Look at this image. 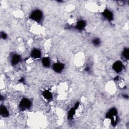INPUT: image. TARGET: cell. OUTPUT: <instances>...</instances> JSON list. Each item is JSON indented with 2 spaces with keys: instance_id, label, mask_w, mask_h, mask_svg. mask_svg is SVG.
<instances>
[{
  "instance_id": "9",
  "label": "cell",
  "mask_w": 129,
  "mask_h": 129,
  "mask_svg": "<svg viewBox=\"0 0 129 129\" xmlns=\"http://www.w3.org/2000/svg\"><path fill=\"white\" fill-rule=\"evenodd\" d=\"M79 106V102H77L75 106L73 107H72L69 111H68V119H72L73 118V117H74V115L76 113V109L78 108Z\"/></svg>"
},
{
  "instance_id": "1",
  "label": "cell",
  "mask_w": 129,
  "mask_h": 129,
  "mask_svg": "<svg viewBox=\"0 0 129 129\" xmlns=\"http://www.w3.org/2000/svg\"><path fill=\"white\" fill-rule=\"evenodd\" d=\"M117 110L115 107H112L110 108L106 114V117L111 120V122L112 125H114L117 123Z\"/></svg>"
},
{
  "instance_id": "17",
  "label": "cell",
  "mask_w": 129,
  "mask_h": 129,
  "mask_svg": "<svg viewBox=\"0 0 129 129\" xmlns=\"http://www.w3.org/2000/svg\"><path fill=\"white\" fill-rule=\"evenodd\" d=\"M85 70L86 71H87V72H89V71L90 70V68L89 67L87 66V67H86L85 68Z\"/></svg>"
},
{
  "instance_id": "8",
  "label": "cell",
  "mask_w": 129,
  "mask_h": 129,
  "mask_svg": "<svg viewBox=\"0 0 129 129\" xmlns=\"http://www.w3.org/2000/svg\"><path fill=\"white\" fill-rule=\"evenodd\" d=\"M41 51L38 48H33L31 52L30 56L34 59H39L41 56Z\"/></svg>"
},
{
  "instance_id": "6",
  "label": "cell",
  "mask_w": 129,
  "mask_h": 129,
  "mask_svg": "<svg viewBox=\"0 0 129 129\" xmlns=\"http://www.w3.org/2000/svg\"><path fill=\"white\" fill-rule=\"evenodd\" d=\"M52 68L55 73H60L64 69V64L61 62H56L52 64Z\"/></svg>"
},
{
  "instance_id": "11",
  "label": "cell",
  "mask_w": 129,
  "mask_h": 129,
  "mask_svg": "<svg viewBox=\"0 0 129 129\" xmlns=\"http://www.w3.org/2000/svg\"><path fill=\"white\" fill-rule=\"evenodd\" d=\"M0 114L4 118L9 116V111L7 107L4 105H1L0 106Z\"/></svg>"
},
{
  "instance_id": "4",
  "label": "cell",
  "mask_w": 129,
  "mask_h": 129,
  "mask_svg": "<svg viewBox=\"0 0 129 129\" xmlns=\"http://www.w3.org/2000/svg\"><path fill=\"white\" fill-rule=\"evenodd\" d=\"M102 16L103 17L104 19L107 20L109 22H111L113 20L114 16L113 14L111 11L109 9L106 8L101 13Z\"/></svg>"
},
{
  "instance_id": "10",
  "label": "cell",
  "mask_w": 129,
  "mask_h": 129,
  "mask_svg": "<svg viewBox=\"0 0 129 129\" xmlns=\"http://www.w3.org/2000/svg\"><path fill=\"white\" fill-rule=\"evenodd\" d=\"M21 56L18 54H14L11 59V63L12 66H16L21 61Z\"/></svg>"
},
{
  "instance_id": "2",
  "label": "cell",
  "mask_w": 129,
  "mask_h": 129,
  "mask_svg": "<svg viewBox=\"0 0 129 129\" xmlns=\"http://www.w3.org/2000/svg\"><path fill=\"white\" fill-rule=\"evenodd\" d=\"M43 12L39 9H35L31 13L30 19L36 22H40L43 19Z\"/></svg>"
},
{
  "instance_id": "3",
  "label": "cell",
  "mask_w": 129,
  "mask_h": 129,
  "mask_svg": "<svg viewBox=\"0 0 129 129\" xmlns=\"http://www.w3.org/2000/svg\"><path fill=\"white\" fill-rule=\"evenodd\" d=\"M32 106V101L28 98H22L19 102V107L20 110L24 111L31 108Z\"/></svg>"
},
{
  "instance_id": "16",
  "label": "cell",
  "mask_w": 129,
  "mask_h": 129,
  "mask_svg": "<svg viewBox=\"0 0 129 129\" xmlns=\"http://www.w3.org/2000/svg\"><path fill=\"white\" fill-rule=\"evenodd\" d=\"M1 37L3 39H6L8 37V35L5 32H1Z\"/></svg>"
},
{
  "instance_id": "14",
  "label": "cell",
  "mask_w": 129,
  "mask_h": 129,
  "mask_svg": "<svg viewBox=\"0 0 129 129\" xmlns=\"http://www.w3.org/2000/svg\"><path fill=\"white\" fill-rule=\"evenodd\" d=\"M122 56L125 60H128L129 58V49L128 48H124L122 52Z\"/></svg>"
},
{
  "instance_id": "15",
  "label": "cell",
  "mask_w": 129,
  "mask_h": 129,
  "mask_svg": "<svg viewBox=\"0 0 129 129\" xmlns=\"http://www.w3.org/2000/svg\"><path fill=\"white\" fill-rule=\"evenodd\" d=\"M92 43L94 46H98L101 44V40L98 37H95L92 39Z\"/></svg>"
},
{
  "instance_id": "7",
  "label": "cell",
  "mask_w": 129,
  "mask_h": 129,
  "mask_svg": "<svg viewBox=\"0 0 129 129\" xmlns=\"http://www.w3.org/2000/svg\"><path fill=\"white\" fill-rule=\"evenodd\" d=\"M86 26V22L84 20H78L76 24L75 28L80 31L83 30Z\"/></svg>"
},
{
  "instance_id": "12",
  "label": "cell",
  "mask_w": 129,
  "mask_h": 129,
  "mask_svg": "<svg viewBox=\"0 0 129 129\" xmlns=\"http://www.w3.org/2000/svg\"><path fill=\"white\" fill-rule=\"evenodd\" d=\"M42 95L43 97L46 100H50L52 99V93L47 90H44L42 93Z\"/></svg>"
},
{
  "instance_id": "13",
  "label": "cell",
  "mask_w": 129,
  "mask_h": 129,
  "mask_svg": "<svg viewBox=\"0 0 129 129\" xmlns=\"http://www.w3.org/2000/svg\"><path fill=\"white\" fill-rule=\"evenodd\" d=\"M41 63L44 67L48 68L51 65V61L48 57H43L41 59Z\"/></svg>"
},
{
  "instance_id": "5",
  "label": "cell",
  "mask_w": 129,
  "mask_h": 129,
  "mask_svg": "<svg viewBox=\"0 0 129 129\" xmlns=\"http://www.w3.org/2000/svg\"><path fill=\"white\" fill-rule=\"evenodd\" d=\"M112 69L117 73H120L123 69V64L121 61L117 60L115 61L112 66Z\"/></svg>"
}]
</instances>
